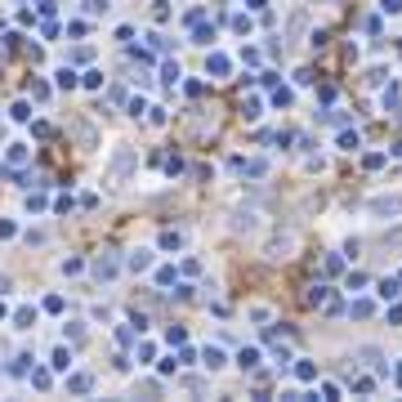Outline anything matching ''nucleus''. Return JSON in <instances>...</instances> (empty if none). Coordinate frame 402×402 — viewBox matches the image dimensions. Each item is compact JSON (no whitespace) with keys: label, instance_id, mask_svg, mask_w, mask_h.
I'll return each instance as SVG.
<instances>
[{"label":"nucleus","instance_id":"f03ea898","mask_svg":"<svg viewBox=\"0 0 402 402\" xmlns=\"http://www.w3.org/2000/svg\"><path fill=\"white\" fill-rule=\"evenodd\" d=\"M398 210H402V197H375V201H371V215H375V219L398 215Z\"/></svg>","mask_w":402,"mask_h":402},{"label":"nucleus","instance_id":"20e7f679","mask_svg":"<svg viewBox=\"0 0 402 402\" xmlns=\"http://www.w3.org/2000/svg\"><path fill=\"white\" fill-rule=\"evenodd\" d=\"M94 273H99V277H116V260L99 255V260H94Z\"/></svg>","mask_w":402,"mask_h":402},{"label":"nucleus","instance_id":"9d476101","mask_svg":"<svg viewBox=\"0 0 402 402\" xmlns=\"http://www.w3.org/2000/svg\"><path fill=\"white\" fill-rule=\"evenodd\" d=\"M54 367H58V371L72 367V353H67V349H54Z\"/></svg>","mask_w":402,"mask_h":402},{"label":"nucleus","instance_id":"f8f14e48","mask_svg":"<svg viewBox=\"0 0 402 402\" xmlns=\"http://www.w3.org/2000/svg\"><path fill=\"white\" fill-rule=\"evenodd\" d=\"M85 9H90V14H103V9H112V0H85Z\"/></svg>","mask_w":402,"mask_h":402},{"label":"nucleus","instance_id":"7ed1b4c3","mask_svg":"<svg viewBox=\"0 0 402 402\" xmlns=\"http://www.w3.org/2000/svg\"><path fill=\"white\" fill-rule=\"evenodd\" d=\"M126 264L134 268V273H143V268H148V264H152V250H134V255H130V260H126Z\"/></svg>","mask_w":402,"mask_h":402},{"label":"nucleus","instance_id":"6e6552de","mask_svg":"<svg viewBox=\"0 0 402 402\" xmlns=\"http://www.w3.org/2000/svg\"><path fill=\"white\" fill-rule=\"evenodd\" d=\"M14 322L22 326V331H27V326L36 322V309H18V313H14Z\"/></svg>","mask_w":402,"mask_h":402},{"label":"nucleus","instance_id":"423d86ee","mask_svg":"<svg viewBox=\"0 0 402 402\" xmlns=\"http://www.w3.org/2000/svg\"><path fill=\"white\" fill-rule=\"evenodd\" d=\"M27 148H22V143H14V148H9V166H22V161H27Z\"/></svg>","mask_w":402,"mask_h":402},{"label":"nucleus","instance_id":"9b49d317","mask_svg":"<svg viewBox=\"0 0 402 402\" xmlns=\"http://www.w3.org/2000/svg\"><path fill=\"white\" fill-rule=\"evenodd\" d=\"M206 367H210V371L224 367V353H219V349H206Z\"/></svg>","mask_w":402,"mask_h":402},{"label":"nucleus","instance_id":"1a4fd4ad","mask_svg":"<svg viewBox=\"0 0 402 402\" xmlns=\"http://www.w3.org/2000/svg\"><path fill=\"white\" fill-rule=\"evenodd\" d=\"M72 85H76V72L63 67V72H58V90H72Z\"/></svg>","mask_w":402,"mask_h":402},{"label":"nucleus","instance_id":"2eb2a0df","mask_svg":"<svg viewBox=\"0 0 402 402\" xmlns=\"http://www.w3.org/2000/svg\"><path fill=\"white\" fill-rule=\"evenodd\" d=\"M14 121H32V107L27 103H14Z\"/></svg>","mask_w":402,"mask_h":402},{"label":"nucleus","instance_id":"0eeeda50","mask_svg":"<svg viewBox=\"0 0 402 402\" xmlns=\"http://www.w3.org/2000/svg\"><path fill=\"white\" fill-rule=\"evenodd\" d=\"M206 67H210L215 76H224V72H228V58H224V54H210V63H206Z\"/></svg>","mask_w":402,"mask_h":402},{"label":"nucleus","instance_id":"39448f33","mask_svg":"<svg viewBox=\"0 0 402 402\" xmlns=\"http://www.w3.org/2000/svg\"><path fill=\"white\" fill-rule=\"evenodd\" d=\"M67 389H72V394H90V375H72Z\"/></svg>","mask_w":402,"mask_h":402},{"label":"nucleus","instance_id":"4468645a","mask_svg":"<svg viewBox=\"0 0 402 402\" xmlns=\"http://www.w3.org/2000/svg\"><path fill=\"white\" fill-rule=\"evenodd\" d=\"M380 295H384V300H394V295H398V282H389V277H384V282H380Z\"/></svg>","mask_w":402,"mask_h":402},{"label":"nucleus","instance_id":"dca6fc26","mask_svg":"<svg viewBox=\"0 0 402 402\" xmlns=\"http://www.w3.org/2000/svg\"><path fill=\"white\" fill-rule=\"evenodd\" d=\"M0 290H9V282H5V277H0Z\"/></svg>","mask_w":402,"mask_h":402},{"label":"nucleus","instance_id":"f257e3e1","mask_svg":"<svg viewBox=\"0 0 402 402\" xmlns=\"http://www.w3.org/2000/svg\"><path fill=\"white\" fill-rule=\"evenodd\" d=\"M130 166H134V152H130V148H121V152H116V161H112V184H121V179L130 175Z\"/></svg>","mask_w":402,"mask_h":402},{"label":"nucleus","instance_id":"ddd939ff","mask_svg":"<svg viewBox=\"0 0 402 402\" xmlns=\"http://www.w3.org/2000/svg\"><path fill=\"white\" fill-rule=\"evenodd\" d=\"M237 362H241V367H255V362H260V353H255V349H241Z\"/></svg>","mask_w":402,"mask_h":402}]
</instances>
